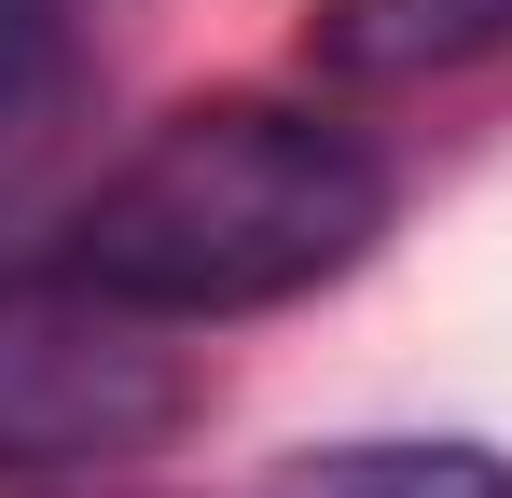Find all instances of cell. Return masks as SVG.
I'll return each instance as SVG.
<instances>
[{"instance_id":"6da1fadb","label":"cell","mask_w":512,"mask_h":498,"mask_svg":"<svg viewBox=\"0 0 512 498\" xmlns=\"http://www.w3.org/2000/svg\"><path fill=\"white\" fill-rule=\"evenodd\" d=\"M388 236V153L305 97H194L56 222V263L139 319H263Z\"/></svg>"},{"instance_id":"7a4b0ae2","label":"cell","mask_w":512,"mask_h":498,"mask_svg":"<svg viewBox=\"0 0 512 498\" xmlns=\"http://www.w3.org/2000/svg\"><path fill=\"white\" fill-rule=\"evenodd\" d=\"M194 415L167 319L111 305L70 263H0V471H125Z\"/></svg>"},{"instance_id":"3957f363","label":"cell","mask_w":512,"mask_h":498,"mask_svg":"<svg viewBox=\"0 0 512 498\" xmlns=\"http://www.w3.org/2000/svg\"><path fill=\"white\" fill-rule=\"evenodd\" d=\"M70 139H84L70 14H0V263L70 222Z\"/></svg>"},{"instance_id":"277c9868","label":"cell","mask_w":512,"mask_h":498,"mask_svg":"<svg viewBox=\"0 0 512 498\" xmlns=\"http://www.w3.org/2000/svg\"><path fill=\"white\" fill-rule=\"evenodd\" d=\"M319 70L346 83H416V70H471L512 42V0H319Z\"/></svg>"},{"instance_id":"5b68a950","label":"cell","mask_w":512,"mask_h":498,"mask_svg":"<svg viewBox=\"0 0 512 498\" xmlns=\"http://www.w3.org/2000/svg\"><path fill=\"white\" fill-rule=\"evenodd\" d=\"M263 498H512V457H485V443H333V457L277 471Z\"/></svg>"},{"instance_id":"8992f818","label":"cell","mask_w":512,"mask_h":498,"mask_svg":"<svg viewBox=\"0 0 512 498\" xmlns=\"http://www.w3.org/2000/svg\"><path fill=\"white\" fill-rule=\"evenodd\" d=\"M0 14H70V0H0Z\"/></svg>"}]
</instances>
